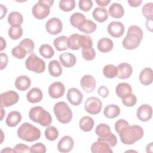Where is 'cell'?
Returning <instances> with one entry per match:
<instances>
[{
    "label": "cell",
    "instance_id": "obj_20",
    "mask_svg": "<svg viewBox=\"0 0 153 153\" xmlns=\"http://www.w3.org/2000/svg\"><path fill=\"white\" fill-rule=\"evenodd\" d=\"M43 94L41 89L38 87L31 88L26 94V99L30 103H36L42 100Z\"/></svg>",
    "mask_w": 153,
    "mask_h": 153
},
{
    "label": "cell",
    "instance_id": "obj_13",
    "mask_svg": "<svg viewBox=\"0 0 153 153\" xmlns=\"http://www.w3.org/2000/svg\"><path fill=\"white\" fill-rule=\"evenodd\" d=\"M66 97L71 104L74 106H78L82 101L83 95L76 88H71L68 91Z\"/></svg>",
    "mask_w": 153,
    "mask_h": 153
},
{
    "label": "cell",
    "instance_id": "obj_10",
    "mask_svg": "<svg viewBox=\"0 0 153 153\" xmlns=\"http://www.w3.org/2000/svg\"><path fill=\"white\" fill-rule=\"evenodd\" d=\"M45 29L51 35L59 34L63 29L62 22L59 18L52 17L46 22Z\"/></svg>",
    "mask_w": 153,
    "mask_h": 153
},
{
    "label": "cell",
    "instance_id": "obj_54",
    "mask_svg": "<svg viewBox=\"0 0 153 153\" xmlns=\"http://www.w3.org/2000/svg\"><path fill=\"white\" fill-rule=\"evenodd\" d=\"M98 94L100 95L103 98L106 97L109 94V90L107 87L104 85H102L98 88Z\"/></svg>",
    "mask_w": 153,
    "mask_h": 153
},
{
    "label": "cell",
    "instance_id": "obj_38",
    "mask_svg": "<svg viewBox=\"0 0 153 153\" xmlns=\"http://www.w3.org/2000/svg\"><path fill=\"white\" fill-rule=\"evenodd\" d=\"M59 8L61 10L69 12L73 10L75 7V0H60L59 4Z\"/></svg>",
    "mask_w": 153,
    "mask_h": 153
},
{
    "label": "cell",
    "instance_id": "obj_17",
    "mask_svg": "<svg viewBox=\"0 0 153 153\" xmlns=\"http://www.w3.org/2000/svg\"><path fill=\"white\" fill-rule=\"evenodd\" d=\"M117 77L121 79H126L130 78L133 73V68L128 63H121L118 65Z\"/></svg>",
    "mask_w": 153,
    "mask_h": 153
},
{
    "label": "cell",
    "instance_id": "obj_4",
    "mask_svg": "<svg viewBox=\"0 0 153 153\" xmlns=\"http://www.w3.org/2000/svg\"><path fill=\"white\" fill-rule=\"evenodd\" d=\"M29 117L31 121L39 123L43 127L50 126L52 122V118L50 112L39 106H34L30 109Z\"/></svg>",
    "mask_w": 153,
    "mask_h": 153
},
{
    "label": "cell",
    "instance_id": "obj_43",
    "mask_svg": "<svg viewBox=\"0 0 153 153\" xmlns=\"http://www.w3.org/2000/svg\"><path fill=\"white\" fill-rule=\"evenodd\" d=\"M11 54L16 59H22L25 57L27 53L22 46L18 45L12 49Z\"/></svg>",
    "mask_w": 153,
    "mask_h": 153
},
{
    "label": "cell",
    "instance_id": "obj_53",
    "mask_svg": "<svg viewBox=\"0 0 153 153\" xmlns=\"http://www.w3.org/2000/svg\"><path fill=\"white\" fill-rule=\"evenodd\" d=\"M1 66H0V69L3 70L5 69L8 64V58L5 53H1Z\"/></svg>",
    "mask_w": 153,
    "mask_h": 153
},
{
    "label": "cell",
    "instance_id": "obj_1",
    "mask_svg": "<svg viewBox=\"0 0 153 153\" xmlns=\"http://www.w3.org/2000/svg\"><path fill=\"white\" fill-rule=\"evenodd\" d=\"M143 128L138 125H128L118 133L120 140L125 145H132L143 136Z\"/></svg>",
    "mask_w": 153,
    "mask_h": 153
},
{
    "label": "cell",
    "instance_id": "obj_22",
    "mask_svg": "<svg viewBox=\"0 0 153 153\" xmlns=\"http://www.w3.org/2000/svg\"><path fill=\"white\" fill-rule=\"evenodd\" d=\"M14 84L19 90L25 91L30 87L31 80L26 75H21L16 79Z\"/></svg>",
    "mask_w": 153,
    "mask_h": 153
},
{
    "label": "cell",
    "instance_id": "obj_34",
    "mask_svg": "<svg viewBox=\"0 0 153 153\" xmlns=\"http://www.w3.org/2000/svg\"><path fill=\"white\" fill-rule=\"evenodd\" d=\"M39 52L41 56L45 59H50L54 55V51L52 47L47 44L41 45L39 48Z\"/></svg>",
    "mask_w": 153,
    "mask_h": 153
},
{
    "label": "cell",
    "instance_id": "obj_14",
    "mask_svg": "<svg viewBox=\"0 0 153 153\" xmlns=\"http://www.w3.org/2000/svg\"><path fill=\"white\" fill-rule=\"evenodd\" d=\"M137 118L143 122H146L151 120L152 115V108L148 104H143L140 105L136 112Z\"/></svg>",
    "mask_w": 153,
    "mask_h": 153
},
{
    "label": "cell",
    "instance_id": "obj_58",
    "mask_svg": "<svg viewBox=\"0 0 153 153\" xmlns=\"http://www.w3.org/2000/svg\"><path fill=\"white\" fill-rule=\"evenodd\" d=\"M146 26L148 30L152 32V19H147L146 22Z\"/></svg>",
    "mask_w": 153,
    "mask_h": 153
},
{
    "label": "cell",
    "instance_id": "obj_23",
    "mask_svg": "<svg viewBox=\"0 0 153 153\" xmlns=\"http://www.w3.org/2000/svg\"><path fill=\"white\" fill-rule=\"evenodd\" d=\"M77 28L85 33H91L96 30L97 25L92 20L85 19L81 22Z\"/></svg>",
    "mask_w": 153,
    "mask_h": 153
},
{
    "label": "cell",
    "instance_id": "obj_7",
    "mask_svg": "<svg viewBox=\"0 0 153 153\" xmlns=\"http://www.w3.org/2000/svg\"><path fill=\"white\" fill-rule=\"evenodd\" d=\"M27 69L37 74H41L45 70V62L35 54H30L25 62Z\"/></svg>",
    "mask_w": 153,
    "mask_h": 153
},
{
    "label": "cell",
    "instance_id": "obj_44",
    "mask_svg": "<svg viewBox=\"0 0 153 153\" xmlns=\"http://www.w3.org/2000/svg\"><path fill=\"white\" fill-rule=\"evenodd\" d=\"M19 45L22 46L28 54H32L35 48V43L33 41L29 38H25L22 39L20 42Z\"/></svg>",
    "mask_w": 153,
    "mask_h": 153
},
{
    "label": "cell",
    "instance_id": "obj_16",
    "mask_svg": "<svg viewBox=\"0 0 153 153\" xmlns=\"http://www.w3.org/2000/svg\"><path fill=\"white\" fill-rule=\"evenodd\" d=\"M74 141L69 136H64L60 139L57 144V149L60 152H69L74 148Z\"/></svg>",
    "mask_w": 153,
    "mask_h": 153
},
{
    "label": "cell",
    "instance_id": "obj_3",
    "mask_svg": "<svg viewBox=\"0 0 153 153\" xmlns=\"http://www.w3.org/2000/svg\"><path fill=\"white\" fill-rule=\"evenodd\" d=\"M17 136L26 142H34L41 137L40 130L29 123H23L17 130Z\"/></svg>",
    "mask_w": 153,
    "mask_h": 153
},
{
    "label": "cell",
    "instance_id": "obj_11",
    "mask_svg": "<svg viewBox=\"0 0 153 153\" xmlns=\"http://www.w3.org/2000/svg\"><path fill=\"white\" fill-rule=\"evenodd\" d=\"M107 30L108 33L114 38H119L123 36L125 31V27L124 25L117 21H114L111 22L108 27Z\"/></svg>",
    "mask_w": 153,
    "mask_h": 153
},
{
    "label": "cell",
    "instance_id": "obj_28",
    "mask_svg": "<svg viewBox=\"0 0 153 153\" xmlns=\"http://www.w3.org/2000/svg\"><path fill=\"white\" fill-rule=\"evenodd\" d=\"M7 20L11 26H20L23 22V17L19 12L13 11L8 14Z\"/></svg>",
    "mask_w": 153,
    "mask_h": 153
},
{
    "label": "cell",
    "instance_id": "obj_42",
    "mask_svg": "<svg viewBox=\"0 0 153 153\" xmlns=\"http://www.w3.org/2000/svg\"><path fill=\"white\" fill-rule=\"evenodd\" d=\"M85 19L84 15L81 13L76 12L72 14L70 17V23L72 26L75 27H78V25L82 21Z\"/></svg>",
    "mask_w": 153,
    "mask_h": 153
},
{
    "label": "cell",
    "instance_id": "obj_12",
    "mask_svg": "<svg viewBox=\"0 0 153 153\" xmlns=\"http://www.w3.org/2000/svg\"><path fill=\"white\" fill-rule=\"evenodd\" d=\"M48 94L51 98L59 99L62 97L65 92V87L61 82H55L48 87Z\"/></svg>",
    "mask_w": 153,
    "mask_h": 153
},
{
    "label": "cell",
    "instance_id": "obj_62",
    "mask_svg": "<svg viewBox=\"0 0 153 153\" xmlns=\"http://www.w3.org/2000/svg\"><path fill=\"white\" fill-rule=\"evenodd\" d=\"M5 114V111L4 110L3 107L1 106V121H2L3 120V118L4 117V115Z\"/></svg>",
    "mask_w": 153,
    "mask_h": 153
},
{
    "label": "cell",
    "instance_id": "obj_37",
    "mask_svg": "<svg viewBox=\"0 0 153 153\" xmlns=\"http://www.w3.org/2000/svg\"><path fill=\"white\" fill-rule=\"evenodd\" d=\"M44 133L46 139L50 141H54L59 137V131L54 126H48Z\"/></svg>",
    "mask_w": 153,
    "mask_h": 153
},
{
    "label": "cell",
    "instance_id": "obj_24",
    "mask_svg": "<svg viewBox=\"0 0 153 153\" xmlns=\"http://www.w3.org/2000/svg\"><path fill=\"white\" fill-rule=\"evenodd\" d=\"M21 114L17 111H13L8 113L5 120V123L8 127H14L17 126V124L21 121Z\"/></svg>",
    "mask_w": 153,
    "mask_h": 153
},
{
    "label": "cell",
    "instance_id": "obj_46",
    "mask_svg": "<svg viewBox=\"0 0 153 153\" xmlns=\"http://www.w3.org/2000/svg\"><path fill=\"white\" fill-rule=\"evenodd\" d=\"M121 99H122L123 104L124 106H127V107H132L134 105H135V104L137 102V97L133 93L130 94L127 96H126Z\"/></svg>",
    "mask_w": 153,
    "mask_h": 153
},
{
    "label": "cell",
    "instance_id": "obj_9",
    "mask_svg": "<svg viewBox=\"0 0 153 153\" xmlns=\"http://www.w3.org/2000/svg\"><path fill=\"white\" fill-rule=\"evenodd\" d=\"M85 110L90 114L96 115L99 114L102 108V102L97 97H88L84 103Z\"/></svg>",
    "mask_w": 153,
    "mask_h": 153
},
{
    "label": "cell",
    "instance_id": "obj_15",
    "mask_svg": "<svg viewBox=\"0 0 153 153\" xmlns=\"http://www.w3.org/2000/svg\"><path fill=\"white\" fill-rule=\"evenodd\" d=\"M80 85L85 92L91 93L95 89L96 81L92 75H85L81 79Z\"/></svg>",
    "mask_w": 153,
    "mask_h": 153
},
{
    "label": "cell",
    "instance_id": "obj_31",
    "mask_svg": "<svg viewBox=\"0 0 153 153\" xmlns=\"http://www.w3.org/2000/svg\"><path fill=\"white\" fill-rule=\"evenodd\" d=\"M92 14L93 18L99 23L105 22L108 18V13L106 9L101 7L95 8Z\"/></svg>",
    "mask_w": 153,
    "mask_h": 153
},
{
    "label": "cell",
    "instance_id": "obj_49",
    "mask_svg": "<svg viewBox=\"0 0 153 153\" xmlns=\"http://www.w3.org/2000/svg\"><path fill=\"white\" fill-rule=\"evenodd\" d=\"M93 2L91 0H80L78 2L79 9L83 11H88L93 7Z\"/></svg>",
    "mask_w": 153,
    "mask_h": 153
},
{
    "label": "cell",
    "instance_id": "obj_61",
    "mask_svg": "<svg viewBox=\"0 0 153 153\" xmlns=\"http://www.w3.org/2000/svg\"><path fill=\"white\" fill-rule=\"evenodd\" d=\"M152 142H151L149 144H148L147 146H146V152H152Z\"/></svg>",
    "mask_w": 153,
    "mask_h": 153
},
{
    "label": "cell",
    "instance_id": "obj_27",
    "mask_svg": "<svg viewBox=\"0 0 153 153\" xmlns=\"http://www.w3.org/2000/svg\"><path fill=\"white\" fill-rule=\"evenodd\" d=\"M108 12L110 16L115 19L121 18L124 14V10L123 6L117 2H114L111 5Z\"/></svg>",
    "mask_w": 153,
    "mask_h": 153
},
{
    "label": "cell",
    "instance_id": "obj_39",
    "mask_svg": "<svg viewBox=\"0 0 153 153\" xmlns=\"http://www.w3.org/2000/svg\"><path fill=\"white\" fill-rule=\"evenodd\" d=\"M79 45L82 49L91 48L93 46V40L91 38L86 35H82L79 38Z\"/></svg>",
    "mask_w": 153,
    "mask_h": 153
},
{
    "label": "cell",
    "instance_id": "obj_59",
    "mask_svg": "<svg viewBox=\"0 0 153 153\" xmlns=\"http://www.w3.org/2000/svg\"><path fill=\"white\" fill-rule=\"evenodd\" d=\"M0 39H1V48H0V50H1V51H2L5 48L7 44H6L5 40L4 39L3 37L1 36Z\"/></svg>",
    "mask_w": 153,
    "mask_h": 153
},
{
    "label": "cell",
    "instance_id": "obj_52",
    "mask_svg": "<svg viewBox=\"0 0 153 153\" xmlns=\"http://www.w3.org/2000/svg\"><path fill=\"white\" fill-rule=\"evenodd\" d=\"M128 125H129V124L126 120H125L124 119H120V120L117 121L116 123H115V131H117V133H119L120 131L123 128H124L125 127H126Z\"/></svg>",
    "mask_w": 153,
    "mask_h": 153
},
{
    "label": "cell",
    "instance_id": "obj_36",
    "mask_svg": "<svg viewBox=\"0 0 153 153\" xmlns=\"http://www.w3.org/2000/svg\"><path fill=\"white\" fill-rule=\"evenodd\" d=\"M103 74L108 78H114L117 76L118 70L117 66L114 65H107L103 68Z\"/></svg>",
    "mask_w": 153,
    "mask_h": 153
},
{
    "label": "cell",
    "instance_id": "obj_30",
    "mask_svg": "<svg viewBox=\"0 0 153 153\" xmlns=\"http://www.w3.org/2000/svg\"><path fill=\"white\" fill-rule=\"evenodd\" d=\"M94 126V120L88 116L83 117L79 123V126L81 130L88 132L91 131Z\"/></svg>",
    "mask_w": 153,
    "mask_h": 153
},
{
    "label": "cell",
    "instance_id": "obj_57",
    "mask_svg": "<svg viewBox=\"0 0 153 153\" xmlns=\"http://www.w3.org/2000/svg\"><path fill=\"white\" fill-rule=\"evenodd\" d=\"M96 2L100 7H105L111 2V0H96Z\"/></svg>",
    "mask_w": 153,
    "mask_h": 153
},
{
    "label": "cell",
    "instance_id": "obj_50",
    "mask_svg": "<svg viewBox=\"0 0 153 153\" xmlns=\"http://www.w3.org/2000/svg\"><path fill=\"white\" fill-rule=\"evenodd\" d=\"M46 146L43 143L39 142L36 143L30 147V152H46Z\"/></svg>",
    "mask_w": 153,
    "mask_h": 153
},
{
    "label": "cell",
    "instance_id": "obj_25",
    "mask_svg": "<svg viewBox=\"0 0 153 153\" xmlns=\"http://www.w3.org/2000/svg\"><path fill=\"white\" fill-rule=\"evenodd\" d=\"M115 92L118 97L123 99L132 93V88L127 82H121L117 85Z\"/></svg>",
    "mask_w": 153,
    "mask_h": 153
},
{
    "label": "cell",
    "instance_id": "obj_45",
    "mask_svg": "<svg viewBox=\"0 0 153 153\" xmlns=\"http://www.w3.org/2000/svg\"><path fill=\"white\" fill-rule=\"evenodd\" d=\"M142 13L147 19H153V3L148 2L143 5Z\"/></svg>",
    "mask_w": 153,
    "mask_h": 153
},
{
    "label": "cell",
    "instance_id": "obj_60",
    "mask_svg": "<svg viewBox=\"0 0 153 153\" xmlns=\"http://www.w3.org/2000/svg\"><path fill=\"white\" fill-rule=\"evenodd\" d=\"M1 152H2H2H8V153H9V152H14V149L13 148L7 147V148H5L2 149L1 151Z\"/></svg>",
    "mask_w": 153,
    "mask_h": 153
},
{
    "label": "cell",
    "instance_id": "obj_51",
    "mask_svg": "<svg viewBox=\"0 0 153 153\" xmlns=\"http://www.w3.org/2000/svg\"><path fill=\"white\" fill-rule=\"evenodd\" d=\"M13 149H14V152L16 153L30 152V148L27 145L22 144V143H19L16 145L13 148Z\"/></svg>",
    "mask_w": 153,
    "mask_h": 153
},
{
    "label": "cell",
    "instance_id": "obj_35",
    "mask_svg": "<svg viewBox=\"0 0 153 153\" xmlns=\"http://www.w3.org/2000/svg\"><path fill=\"white\" fill-rule=\"evenodd\" d=\"M95 133L99 137H104L109 135L111 133V130L110 127L108 124L101 123L96 126Z\"/></svg>",
    "mask_w": 153,
    "mask_h": 153
},
{
    "label": "cell",
    "instance_id": "obj_41",
    "mask_svg": "<svg viewBox=\"0 0 153 153\" xmlns=\"http://www.w3.org/2000/svg\"><path fill=\"white\" fill-rule=\"evenodd\" d=\"M80 35L74 33L68 38L69 48L73 50H78L80 48L79 45V38Z\"/></svg>",
    "mask_w": 153,
    "mask_h": 153
},
{
    "label": "cell",
    "instance_id": "obj_47",
    "mask_svg": "<svg viewBox=\"0 0 153 153\" xmlns=\"http://www.w3.org/2000/svg\"><path fill=\"white\" fill-rule=\"evenodd\" d=\"M97 140H101V141L106 142V143H108L110 145V146L111 148L114 147L117 143V137L112 133H111L109 135H108L107 136H105L104 137H99L97 138Z\"/></svg>",
    "mask_w": 153,
    "mask_h": 153
},
{
    "label": "cell",
    "instance_id": "obj_56",
    "mask_svg": "<svg viewBox=\"0 0 153 153\" xmlns=\"http://www.w3.org/2000/svg\"><path fill=\"white\" fill-rule=\"evenodd\" d=\"M0 11H1V17L0 19H2L6 15L7 13V8L3 4H0Z\"/></svg>",
    "mask_w": 153,
    "mask_h": 153
},
{
    "label": "cell",
    "instance_id": "obj_32",
    "mask_svg": "<svg viewBox=\"0 0 153 153\" xmlns=\"http://www.w3.org/2000/svg\"><path fill=\"white\" fill-rule=\"evenodd\" d=\"M48 72L52 76H60L62 74V68L60 63L56 60L50 61L48 64Z\"/></svg>",
    "mask_w": 153,
    "mask_h": 153
},
{
    "label": "cell",
    "instance_id": "obj_29",
    "mask_svg": "<svg viewBox=\"0 0 153 153\" xmlns=\"http://www.w3.org/2000/svg\"><path fill=\"white\" fill-rule=\"evenodd\" d=\"M120 114V109L119 106L115 104H111L106 106L103 111L104 115L110 119L117 117Z\"/></svg>",
    "mask_w": 153,
    "mask_h": 153
},
{
    "label": "cell",
    "instance_id": "obj_19",
    "mask_svg": "<svg viewBox=\"0 0 153 153\" xmlns=\"http://www.w3.org/2000/svg\"><path fill=\"white\" fill-rule=\"evenodd\" d=\"M59 60L61 64L65 68L73 67L76 62V58L75 56L70 53H62L59 56Z\"/></svg>",
    "mask_w": 153,
    "mask_h": 153
},
{
    "label": "cell",
    "instance_id": "obj_21",
    "mask_svg": "<svg viewBox=\"0 0 153 153\" xmlns=\"http://www.w3.org/2000/svg\"><path fill=\"white\" fill-rule=\"evenodd\" d=\"M139 81L144 85L152 84L153 81V72L150 68H145L141 71L139 74Z\"/></svg>",
    "mask_w": 153,
    "mask_h": 153
},
{
    "label": "cell",
    "instance_id": "obj_26",
    "mask_svg": "<svg viewBox=\"0 0 153 153\" xmlns=\"http://www.w3.org/2000/svg\"><path fill=\"white\" fill-rule=\"evenodd\" d=\"M97 47L100 52L108 53L112 50L114 47V43L110 38H102L98 41Z\"/></svg>",
    "mask_w": 153,
    "mask_h": 153
},
{
    "label": "cell",
    "instance_id": "obj_55",
    "mask_svg": "<svg viewBox=\"0 0 153 153\" xmlns=\"http://www.w3.org/2000/svg\"><path fill=\"white\" fill-rule=\"evenodd\" d=\"M128 4L130 6L132 7H139L142 2V0H128Z\"/></svg>",
    "mask_w": 153,
    "mask_h": 153
},
{
    "label": "cell",
    "instance_id": "obj_5",
    "mask_svg": "<svg viewBox=\"0 0 153 153\" xmlns=\"http://www.w3.org/2000/svg\"><path fill=\"white\" fill-rule=\"evenodd\" d=\"M53 111L57 120L60 123H69L72 118V110L65 102L61 101L56 103L54 106Z\"/></svg>",
    "mask_w": 153,
    "mask_h": 153
},
{
    "label": "cell",
    "instance_id": "obj_48",
    "mask_svg": "<svg viewBox=\"0 0 153 153\" xmlns=\"http://www.w3.org/2000/svg\"><path fill=\"white\" fill-rule=\"evenodd\" d=\"M82 57L88 61L93 60L96 57V52L94 49L91 47L87 49H82Z\"/></svg>",
    "mask_w": 153,
    "mask_h": 153
},
{
    "label": "cell",
    "instance_id": "obj_8",
    "mask_svg": "<svg viewBox=\"0 0 153 153\" xmlns=\"http://www.w3.org/2000/svg\"><path fill=\"white\" fill-rule=\"evenodd\" d=\"M19 100V94L13 90L4 92L0 95V104L2 107H9L17 103Z\"/></svg>",
    "mask_w": 153,
    "mask_h": 153
},
{
    "label": "cell",
    "instance_id": "obj_2",
    "mask_svg": "<svg viewBox=\"0 0 153 153\" xmlns=\"http://www.w3.org/2000/svg\"><path fill=\"white\" fill-rule=\"evenodd\" d=\"M143 35V31L140 27L131 25L128 29L127 35L123 40L122 45L127 50L135 49L140 45Z\"/></svg>",
    "mask_w": 153,
    "mask_h": 153
},
{
    "label": "cell",
    "instance_id": "obj_18",
    "mask_svg": "<svg viewBox=\"0 0 153 153\" xmlns=\"http://www.w3.org/2000/svg\"><path fill=\"white\" fill-rule=\"evenodd\" d=\"M91 151L93 153H112L113 151L110 145L104 141L97 140L91 146Z\"/></svg>",
    "mask_w": 153,
    "mask_h": 153
},
{
    "label": "cell",
    "instance_id": "obj_40",
    "mask_svg": "<svg viewBox=\"0 0 153 153\" xmlns=\"http://www.w3.org/2000/svg\"><path fill=\"white\" fill-rule=\"evenodd\" d=\"M23 35V29L20 26H11L8 29V36L13 40H17Z\"/></svg>",
    "mask_w": 153,
    "mask_h": 153
},
{
    "label": "cell",
    "instance_id": "obj_33",
    "mask_svg": "<svg viewBox=\"0 0 153 153\" xmlns=\"http://www.w3.org/2000/svg\"><path fill=\"white\" fill-rule=\"evenodd\" d=\"M53 44L56 49L59 51H62L69 48L68 47V38L66 36H60L53 41Z\"/></svg>",
    "mask_w": 153,
    "mask_h": 153
},
{
    "label": "cell",
    "instance_id": "obj_6",
    "mask_svg": "<svg viewBox=\"0 0 153 153\" xmlns=\"http://www.w3.org/2000/svg\"><path fill=\"white\" fill-rule=\"evenodd\" d=\"M54 3L53 0H39L32 7L33 16L37 19L46 18L50 13V7Z\"/></svg>",
    "mask_w": 153,
    "mask_h": 153
}]
</instances>
